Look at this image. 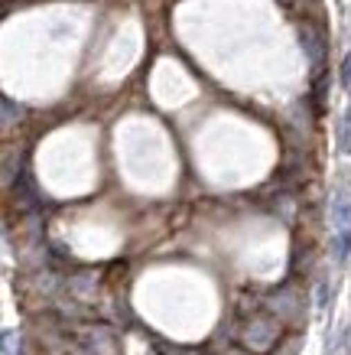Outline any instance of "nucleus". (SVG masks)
Returning a JSON list of instances; mask_svg holds the SVG:
<instances>
[{"instance_id": "obj_1", "label": "nucleus", "mask_w": 351, "mask_h": 355, "mask_svg": "<svg viewBox=\"0 0 351 355\" xmlns=\"http://www.w3.org/2000/svg\"><path fill=\"white\" fill-rule=\"evenodd\" d=\"M280 333H283V329H280V323L273 316H254V320L241 329V345L254 355H267L277 345Z\"/></svg>"}, {"instance_id": "obj_2", "label": "nucleus", "mask_w": 351, "mask_h": 355, "mask_svg": "<svg viewBox=\"0 0 351 355\" xmlns=\"http://www.w3.org/2000/svg\"><path fill=\"white\" fill-rule=\"evenodd\" d=\"M341 150L351 153V108L345 114V124H341Z\"/></svg>"}, {"instance_id": "obj_3", "label": "nucleus", "mask_w": 351, "mask_h": 355, "mask_svg": "<svg viewBox=\"0 0 351 355\" xmlns=\"http://www.w3.org/2000/svg\"><path fill=\"white\" fill-rule=\"evenodd\" d=\"M341 85L351 88V55L345 59V65H341Z\"/></svg>"}]
</instances>
